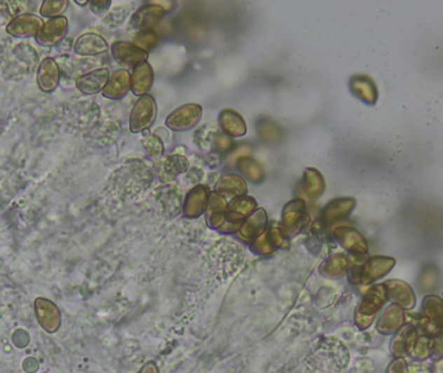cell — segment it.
I'll use <instances>...</instances> for the list:
<instances>
[{"label":"cell","mask_w":443,"mask_h":373,"mask_svg":"<svg viewBox=\"0 0 443 373\" xmlns=\"http://www.w3.org/2000/svg\"><path fill=\"white\" fill-rule=\"evenodd\" d=\"M397 261L392 257L376 255L367 259L350 261L349 281L354 285H371L392 271Z\"/></svg>","instance_id":"1"},{"label":"cell","mask_w":443,"mask_h":373,"mask_svg":"<svg viewBox=\"0 0 443 373\" xmlns=\"http://www.w3.org/2000/svg\"><path fill=\"white\" fill-rule=\"evenodd\" d=\"M388 301V290L383 283L374 284L367 289L366 293L363 294L355 308L354 315V322L360 331H366L372 325V323L376 320V316L380 314Z\"/></svg>","instance_id":"2"},{"label":"cell","mask_w":443,"mask_h":373,"mask_svg":"<svg viewBox=\"0 0 443 373\" xmlns=\"http://www.w3.org/2000/svg\"><path fill=\"white\" fill-rule=\"evenodd\" d=\"M420 327L425 334L433 336L435 332L443 328V299L435 294L425 296L421 304Z\"/></svg>","instance_id":"3"},{"label":"cell","mask_w":443,"mask_h":373,"mask_svg":"<svg viewBox=\"0 0 443 373\" xmlns=\"http://www.w3.org/2000/svg\"><path fill=\"white\" fill-rule=\"evenodd\" d=\"M166 12H169V9L166 8L165 3H158V1L145 3L144 6H142L131 16L130 26L131 29L137 32V34L146 30H154V26L161 21L163 16L166 15Z\"/></svg>","instance_id":"4"},{"label":"cell","mask_w":443,"mask_h":373,"mask_svg":"<svg viewBox=\"0 0 443 373\" xmlns=\"http://www.w3.org/2000/svg\"><path fill=\"white\" fill-rule=\"evenodd\" d=\"M258 209V204L254 197L241 196L236 197L227 205L226 221H227V233H236L240 226L244 223L247 217H250Z\"/></svg>","instance_id":"5"},{"label":"cell","mask_w":443,"mask_h":373,"mask_svg":"<svg viewBox=\"0 0 443 373\" xmlns=\"http://www.w3.org/2000/svg\"><path fill=\"white\" fill-rule=\"evenodd\" d=\"M157 117V104L151 95L142 96L134 105L130 114L131 133H143L154 125Z\"/></svg>","instance_id":"6"},{"label":"cell","mask_w":443,"mask_h":373,"mask_svg":"<svg viewBox=\"0 0 443 373\" xmlns=\"http://www.w3.org/2000/svg\"><path fill=\"white\" fill-rule=\"evenodd\" d=\"M203 118V107L198 104H184L178 109L171 111L165 121L166 128L172 131H188L196 128Z\"/></svg>","instance_id":"7"},{"label":"cell","mask_w":443,"mask_h":373,"mask_svg":"<svg viewBox=\"0 0 443 373\" xmlns=\"http://www.w3.org/2000/svg\"><path fill=\"white\" fill-rule=\"evenodd\" d=\"M333 238L354 257L368 255L369 245L364 235L351 226H337L332 231Z\"/></svg>","instance_id":"8"},{"label":"cell","mask_w":443,"mask_h":373,"mask_svg":"<svg viewBox=\"0 0 443 373\" xmlns=\"http://www.w3.org/2000/svg\"><path fill=\"white\" fill-rule=\"evenodd\" d=\"M68 29V18L65 16L50 18L43 22L42 29L35 36V41L43 47H55L65 39Z\"/></svg>","instance_id":"9"},{"label":"cell","mask_w":443,"mask_h":373,"mask_svg":"<svg viewBox=\"0 0 443 373\" xmlns=\"http://www.w3.org/2000/svg\"><path fill=\"white\" fill-rule=\"evenodd\" d=\"M357 206V200L353 197H337L325 205L322 212V222L325 227H331L345 221Z\"/></svg>","instance_id":"10"},{"label":"cell","mask_w":443,"mask_h":373,"mask_svg":"<svg viewBox=\"0 0 443 373\" xmlns=\"http://www.w3.org/2000/svg\"><path fill=\"white\" fill-rule=\"evenodd\" d=\"M307 219L306 203L302 198H294L284 206L282 226L288 235L299 233Z\"/></svg>","instance_id":"11"},{"label":"cell","mask_w":443,"mask_h":373,"mask_svg":"<svg viewBox=\"0 0 443 373\" xmlns=\"http://www.w3.org/2000/svg\"><path fill=\"white\" fill-rule=\"evenodd\" d=\"M267 226H268L267 212L262 208H258L256 212H253L250 217H247L244 223L240 226L236 235L241 241L252 244L261 235H264Z\"/></svg>","instance_id":"12"},{"label":"cell","mask_w":443,"mask_h":373,"mask_svg":"<svg viewBox=\"0 0 443 373\" xmlns=\"http://www.w3.org/2000/svg\"><path fill=\"white\" fill-rule=\"evenodd\" d=\"M210 189L203 184H197L188 192L184 204H183V215L188 219L200 218L206 212L209 203Z\"/></svg>","instance_id":"13"},{"label":"cell","mask_w":443,"mask_h":373,"mask_svg":"<svg viewBox=\"0 0 443 373\" xmlns=\"http://www.w3.org/2000/svg\"><path fill=\"white\" fill-rule=\"evenodd\" d=\"M42 26V18L39 16L33 13H22L12 18L6 27V30L9 35L15 38H32V36L35 38L41 32Z\"/></svg>","instance_id":"14"},{"label":"cell","mask_w":443,"mask_h":373,"mask_svg":"<svg viewBox=\"0 0 443 373\" xmlns=\"http://www.w3.org/2000/svg\"><path fill=\"white\" fill-rule=\"evenodd\" d=\"M111 55L118 64L128 68H135L148 59L146 52L140 50L134 43L123 41L113 43Z\"/></svg>","instance_id":"15"},{"label":"cell","mask_w":443,"mask_h":373,"mask_svg":"<svg viewBox=\"0 0 443 373\" xmlns=\"http://www.w3.org/2000/svg\"><path fill=\"white\" fill-rule=\"evenodd\" d=\"M406 324V313L401 306L390 304L383 308L379 320L376 323V330L383 336H390L400 331Z\"/></svg>","instance_id":"16"},{"label":"cell","mask_w":443,"mask_h":373,"mask_svg":"<svg viewBox=\"0 0 443 373\" xmlns=\"http://www.w3.org/2000/svg\"><path fill=\"white\" fill-rule=\"evenodd\" d=\"M418 333L420 332L415 327V324L407 323L400 331L393 334V339L390 341V354L394 356V359L397 358L404 359L406 356L409 355V351L418 339Z\"/></svg>","instance_id":"17"},{"label":"cell","mask_w":443,"mask_h":373,"mask_svg":"<svg viewBox=\"0 0 443 373\" xmlns=\"http://www.w3.org/2000/svg\"><path fill=\"white\" fill-rule=\"evenodd\" d=\"M227 201L223 196L217 192H210L209 203L206 208V222L210 229H217L222 233H227V221H226V210Z\"/></svg>","instance_id":"18"},{"label":"cell","mask_w":443,"mask_h":373,"mask_svg":"<svg viewBox=\"0 0 443 373\" xmlns=\"http://www.w3.org/2000/svg\"><path fill=\"white\" fill-rule=\"evenodd\" d=\"M61 72L57 62L52 57L41 61L36 70V83L44 93H51L60 85Z\"/></svg>","instance_id":"19"},{"label":"cell","mask_w":443,"mask_h":373,"mask_svg":"<svg viewBox=\"0 0 443 373\" xmlns=\"http://www.w3.org/2000/svg\"><path fill=\"white\" fill-rule=\"evenodd\" d=\"M388 290V298L392 304L401 306L403 310H412L416 305V294L407 283L402 280H388L383 283Z\"/></svg>","instance_id":"20"},{"label":"cell","mask_w":443,"mask_h":373,"mask_svg":"<svg viewBox=\"0 0 443 373\" xmlns=\"http://www.w3.org/2000/svg\"><path fill=\"white\" fill-rule=\"evenodd\" d=\"M351 93L367 105H375L379 100V88L375 79L367 74H355L349 81Z\"/></svg>","instance_id":"21"},{"label":"cell","mask_w":443,"mask_h":373,"mask_svg":"<svg viewBox=\"0 0 443 373\" xmlns=\"http://www.w3.org/2000/svg\"><path fill=\"white\" fill-rule=\"evenodd\" d=\"M109 76H111L109 69H95L79 76L76 86L79 93H85V95H95V93H102V90L105 88V86L109 81Z\"/></svg>","instance_id":"22"},{"label":"cell","mask_w":443,"mask_h":373,"mask_svg":"<svg viewBox=\"0 0 443 373\" xmlns=\"http://www.w3.org/2000/svg\"><path fill=\"white\" fill-rule=\"evenodd\" d=\"M128 91H131V74L128 70L121 69L111 73L108 83L102 90V96L111 100H121L128 95Z\"/></svg>","instance_id":"23"},{"label":"cell","mask_w":443,"mask_h":373,"mask_svg":"<svg viewBox=\"0 0 443 373\" xmlns=\"http://www.w3.org/2000/svg\"><path fill=\"white\" fill-rule=\"evenodd\" d=\"M109 46L102 35L96 33H86L74 43V52L79 56H99L108 52Z\"/></svg>","instance_id":"24"},{"label":"cell","mask_w":443,"mask_h":373,"mask_svg":"<svg viewBox=\"0 0 443 373\" xmlns=\"http://www.w3.org/2000/svg\"><path fill=\"white\" fill-rule=\"evenodd\" d=\"M218 121H219L222 133L231 139L241 137L247 134V128L245 119L243 118V116L240 113L233 111V109H223L219 113Z\"/></svg>","instance_id":"25"},{"label":"cell","mask_w":443,"mask_h":373,"mask_svg":"<svg viewBox=\"0 0 443 373\" xmlns=\"http://www.w3.org/2000/svg\"><path fill=\"white\" fill-rule=\"evenodd\" d=\"M154 69L148 61L137 65L131 73V91L137 96H145L154 87Z\"/></svg>","instance_id":"26"},{"label":"cell","mask_w":443,"mask_h":373,"mask_svg":"<svg viewBox=\"0 0 443 373\" xmlns=\"http://www.w3.org/2000/svg\"><path fill=\"white\" fill-rule=\"evenodd\" d=\"M215 192L223 197H231V198L247 196V182L236 174H226V175H222L218 180Z\"/></svg>","instance_id":"27"},{"label":"cell","mask_w":443,"mask_h":373,"mask_svg":"<svg viewBox=\"0 0 443 373\" xmlns=\"http://www.w3.org/2000/svg\"><path fill=\"white\" fill-rule=\"evenodd\" d=\"M350 258L343 253L328 257L320 267V273L327 279H340L349 271Z\"/></svg>","instance_id":"28"},{"label":"cell","mask_w":443,"mask_h":373,"mask_svg":"<svg viewBox=\"0 0 443 373\" xmlns=\"http://www.w3.org/2000/svg\"><path fill=\"white\" fill-rule=\"evenodd\" d=\"M158 201L161 204L162 208L165 212H168V214L170 217H174L179 212L180 208L182 206V189L178 188V186H174V184H169V186H162L161 189L158 191Z\"/></svg>","instance_id":"29"},{"label":"cell","mask_w":443,"mask_h":373,"mask_svg":"<svg viewBox=\"0 0 443 373\" xmlns=\"http://www.w3.org/2000/svg\"><path fill=\"white\" fill-rule=\"evenodd\" d=\"M304 191L310 198H319L325 192V179L319 170L307 168L304 172Z\"/></svg>","instance_id":"30"},{"label":"cell","mask_w":443,"mask_h":373,"mask_svg":"<svg viewBox=\"0 0 443 373\" xmlns=\"http://www.w3.org/2000/svg\"><path fill=\"white\" fill-rule=\"evenodd\" d=\"M257 133L266 144H278L284 139L282 128L270 118H261L258 121Z\"/></svg>","instance_id":"31"},{"label":"cell","mask_w":443,"mask_h":373,"mask_svg":"<svg viewBox=\"0 0 443 373\" xmlns=\"http://www.w3.org/2000/svg\"><path fill=\"white\" fill-rule=\"evenodd\" d=\"M189 169V161L183 154H171L163 158L162 161L161 174L170 179L177 178L179 174H184Z\"/></svg>","instance_id":"32"},{"label":"cell","mask_w":443,"mask_h":373,"mask_svg":"<svg viewBox=\"0 0 443 373\" xmlns=\"http://www.w3.org/2000/svg\"><path fill=\"white\" fill-rule=\"evenodd\" d=\"M238 166H239L240 172L243 174V177L247 179L249 182H252L254 184H259L264 182V166L259 162L256 161L254 158H252L249 156L240 157Z\"/></svg>","instance_id":"33"},{"label":"cell","mask_w":443,"mask_h":373,"mask_svg":"<svg viewBox=\"0 0 443 373\" xmlns=\"http://www.w3.org/2000/svg\"><path fill=\"white\" fill-rule=\"evenodd\" d=\"M266 235L270 240L273 249H280V250H287L290 247V240L288 232L284 229L282 224H279L278 222H271L268 223L267 229H266Z\"/></svg>","instance_id":"34"},{"label":"cell","mask_w":443,"mask_h":373,"mask_svg":"<svg viewBox=\"0 0 443 373\" xmlns=\"http://www.w3.org/2000/svg\"><path fill=\"white\" fill-rule=\"evenodd\" d=\"M432 348H433L432 336L425 333H418V339L411 348L409 356H411L412 360L415 362H424L426 359L432 358Z\"/></svg>","instance_id":"35"},{"label":"cell","mask_w":443,"mask_h":373,"mask_svg":"<svg viewBox=\"0 0 443 373\" xmlns=\"http://www.w3.org/2000/svg\"><path fill=\"white\" fill-rule=\"evenodd\" d=\"M69 1L67 0H44L41 6L42 18H55L62 16V12L67 9Z\"/></svg>","instance_id":"36"},{"label":"cell","mask_w":443,"mask_h":373,"mask_svg":"<svg viewBox=\"0 0 443 373\" xmlns=\"http://www.w3.org/2000/svg\"><path fill=\"white\" fill-rule=\"evenodd\" d=\"M143 147L145 152L151 157H161L165 153V145L160 136L154 134H145L143 139Z\"/></svg>","instance_id":"37"},{"label":"cell","mask_w":443,"mask_h":373,"mask_svg":"<svg viewBox=\"0 0 443 373\" xmlns=\"http://www.w3.org/2000/svg\"><path fill=\"white\" fill-rule=\"evenodd\" d=\"M134 44L140 50L149 53L158 44V35L154 30H146L143 33H139L134 39Z\"/></svg>","instance_id":"38"},{"label":"cell","mask_w":443,"mask_h":373,"mask_svg":"<svg viewBox=\"0 0 443 373\" xmlns=\"http://www.w3.org/2000/svg\"><path fill=\"white\" fill-rule=\"evenodd\" d=\"M128 12H130L128 6H118L117 8L111 9L108 12V15L104 18V22L109 27L121 26L128 18Z\"/></svg>","instance_id":"39"},{"label":"cell","mask_w":443,"mask_h":373,"mask_svg":"<svg viewBox=\"0 0 443 373\" xmlns=\"http://www.w3.org/2000/svg\"><path fill=\"white\" fill-rule=\"evenodd\" d=\"M250 247H252V252H254V253L258 255H273V252H275V249H273V246L271 245L270 240L267 238L266 232H264V235H261L259 238H257V240H254V241L250 244Z\"/></svg>","instance_id":"40"},{"label":"cell","mask_w":443,"mask_h":373,"mask_svg":"<svg viewBox=\"0 0 443 373\" xmlns=\"http://www.w3.org/2000/svg\"><path fill=\"white\" fill-rule=\"evenodd\" d=\"M439 281V276H438V271L435 267H430V269H425L424 271L421 272V276L418 280V284L423 289H433L437 287V283Z\"/></svg>","instance_id":"41"},{"label":"cell","mask_w":443,"mask_h":373,"mask_svg":"<svg viewBox=\"0 0 443 373\" xmlns=\"http://www.w3.org/2000/svg\"><path fill=\"white\" fill-rule=\"evenodd\" d=\"M213 148L218 156H223L226 153L230 152L233 145V140L224 134H217L213 139Z\"/></svg>","instance_id":"42"},{"label":"cell","mask_w":443,"mask_h":373,"mask_svg":"<svg viewBox=\"0 0 443 373\" xmlns=\"http://www.w3.org/2000/svg\"><path fill=\"white\" fill-rule=\"evenodd\" d=\"M88 7L94 15L102 18L104 15H108L109 8L111 7V1L109 0H94V1H88Z\"/></svg>","instance_id":"43"},{"label":"cell","mask_w":443,"mask_h":373,"mask_svg":"<svg viewBox=\"0 0 443 373\" xmlns=\"http://www.w3.org/2000/svg\"><path fill=\"white\" fill-rule=\"evenodd\" d=\"M432 342H433V348H432V358L437 360L443 358V328L439 331L435 332L432 336Z\"/></svg>","instance_id":"44"},{"label":"cell","mask_w":443,"mask_h":373,"mask_svg":"<svg viewBox=\"0 0 443 373\" xmlns=\"http://www.w3.org/2000/svg\"><path fill=\"white\" fill-rule=\"evenodd\" d=\"M386 373H409V363L403 358L393 359L392 363L386 368Z\"/></svg>","instance_id":"45"},{"label":"cell","mask_w":443,"mask_h":373,"mask_svg":"<svg viewBox=\"0 0 443 373\" xmlns=\"http://www.w3.org/2000/svg\"><path fill=\"white\" fill-rule=\"evenodd\" d=\"M409 373H432L430 369L426 367L425 365L420 363V362H415V363H411L409 365Z\"/></svg>","instance_id":"46"},{"label":"cell","mask_w":443,"mask_h":373,"mask_svg":"<svg viewBox=\"0 0 443 373\" xmlns=\"http://www.w3.org/2000/svg\"><path fill=\"white\" fill-rule=\"evenodd\" d=\"M137 373H160V368L154 362H148L142 367V369Z\"/></svg>","instance_id":"47"},{"label":"cell","mask_w":443,"mask_h":373,"mask_svg":"<svg viewBox=\"0 0 443 373\" xmlns=\"http://www.w3.org/2000/svg\"><path fill=\"white\" fill-rule=\"evenodd\" d=\"M432 373H443V358L435 360L433 368H432Z\"/></svg>","instance_id":"48"}]
</instances>
